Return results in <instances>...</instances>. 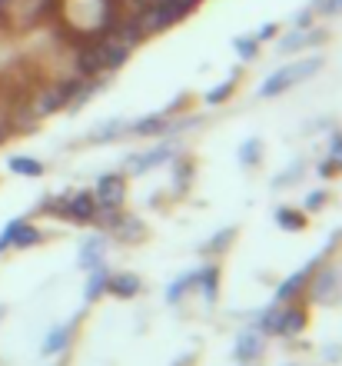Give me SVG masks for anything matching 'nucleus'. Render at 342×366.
<instances>
[{"mask_svg": "<svg viewBox=\"0 0 342 366\" xmlns=\"http://www.w3.org/2000/svg\"><path fill=\"white\" fill-rule=\"evenodd\" d=\"M319 67H323V57H306V60H296V64H286V67H279L276 74H269V77L259 84V97H263V100H273V97L286 94V90L299 87V84H306L309 77H316Z\"/></svg>", "mask_w": 342, "mask_h": 366, "instance_id": "nucleus-1", "label": "nucleus"}, {"mask_svg": "<svg viewBox=\"0 0 342 366\" xmlns=\"http://www.w3.org/2000/svg\"><path fill=\"white\" fill-rule=\"evenodd\" d=\"M306 310L303 307H293V303H273V307L259 317V333L263 337H296L306 330Z\"/></svg>", "mask_w": 342, "mask_h": 366, "instance_id": "nucleus-2", "label": "nucleus"}, {"mask_svg": "<svg viewBox=\"0 0 342 366\" xmlns=\"http://www.w3.org/2000/svg\"><path fill=\"white\" fill-rule=\"evenodd\" d=\"M94 200L104 210H120L126 200V177L124 174H104L94 187Z\"/></svg>", "mask_w": 342, "mask_h": 366, "instance_id": "nucleus-3", "label": "nucleus"}, {"mask_svg": "<svg viewBox=\"0 0 342 366\" xmlns=\"http://www.w3.org/2000/svg\"><path fill=\"white\" fill-rule=\"evenodd\" d=\"M54 210L60 213V217H67V220H80V223H90L96 217V200H94V193H70L67 200H60Z\"/></svg>", "mask_w": 342, "mask_h": 366, "instance_id": "nucleus-4", "label": "nucleus"}, {"mask_svg": "<svg viewBox=\"0 0 342 366\" xmlns=\"http://www.w3.org/2000/svg\"><path fill=\"white\" fill-rule=\"evenodd\" d=\"M173 154H176V147H173V144H160V147H150V150H143V154L130 157V160H126V167L140 177V174H146V170H153V167L166 164Z\"/></svg>", "mask_w": 342, "mask_h": 366, "instance_id": "nucleus-5", "label": "nucleus"}, {"mask_svg": "<svg viewBox=\"0 0 342 366\" xmlns=\"http://www.w3.org/2000/svg\"><path fill=\"white\" fill-rule=\"evenodd\" d=\"M259 353H263V333L259 330H243L236 337V343H233V357L246 366L253 360H259Z\"/></svg>", "mask_w": 342, "mask_h": 366, "instance_id": "nucleus-6", "label": "nucleus"}, {"mask_svg": "<svg viewBox=\"0 0 342 366\" xmlns=\"http://www.w3.org/2000/svg\"><path fill=\"white\" fill-rule=\"evenodd\" d=\"M323 30H306V27H296L293 34H286L279 44H276V50L279 54H299L303 47H313V44H323Z\"/></svg>", "mask_w": 342, "mask_h": 366, "instance_id": "nucleus-7", "label": "nucleus"}, {"mask_svg": "<svg viewBox=\"0 0 342 366\" xmlns=\"http://www.w3.org/2000/svg\"><path fill=\"white\" fill-rule=\"evenodd\" d=\"M316 267H319V260L309 263V267H303V270L293 273L289 280H283V283H279V290H276V303H293V300L299 297V293H303L306 283H309V277H313Z\"/></svg>", "mask_w": 342, "mask_h": 366, "instance_id": "nucleus-8", "label": "nucleus"}, {"mask_svg": "<svg viewBox=\"0 0 342 366\" xmlns=\"http://www.w3.org/2000/svg\"><path fill=\"white\" fill-rule=\"evenodd\" d=\"M104 250H106V237L104 233H94V237H86L84 247H80V267L84 270H94V267H100L104 263Z\"/></svg>", "mask_w": 342, "mask_h": 366, "instance_id": "nucleus-9", "label": "nucleus"}, {"mask_svg": "<svg viewBox=\"0 0 342 366\" xmlns=\"http://www.w3.org/2000/svg\"><path fill=\"white\" fill-rule=\"evenodd\" d=\"M74 330H76L74 320H70V323H64V327H54V330H50V337L44 340L40 353H44V357H57V353H64V350L70 347V340H74Z\"/></svg>", "mask_w": 342, "mask_h": 366, "instance_id": "nucleus-10", "label": "nucleus"}, {"mask_svg": "<svg viewBox=\"0 0 342 366\" xmlns=\"http://www.w3.org/2000/svg\"><path fill=\"white\" fill-rule=\"evenodd\" d=\"M336 290H339V273L333 267H323L319 273L313 270V300L326 303V300H333Z\"/></svg>", "mask_w": 342, "mask_h": 366, "instance_id": "nucleus-11", "label": "nucleus"}, {"mask_svg": "<svg viewBox=\"0 0 342 366\" xmlns=\"http://www.w3.org/2000/svg\"><path fill=\"white\" fill-rule=\"evenodd\" d=\"M106 283H110V270L100 263V267H94V270H90V277H86V287H84V300H86V303H94V300L104 297Z\"/></svg>", "mask_w": 342, "mask_h": 366, "instance_id": "nucleus-12", "label": "nucleus"}, {"mask_svg": "<svg viewBox=\"0 0 342 366\" xmlns=\"http://www.w3.org/2000/svg\"><path fill=\"white\" fill-rule=\"evenodd\" d=\"M106 293H114V297H120V300L136 297V293H140V277H136V273H116V277H110V283H106Z\"/></svg>", "mask_w": 342, "mask_h": 366, "instance_id": "nucleus-13", "label": "nucleus"}, {"mask_svg": "<svg viewBox=\"0 0 342 366\" xmlns=\"http://www.w3.org/2000/svg\"><path fill=\"white\" fill-rule=\"evenodd\" d=\"M196 287L203 290V297H206L209 303H216V297H219V267L216 263H209V267L196 270Z\"/></svg>", "mask_w": 342, "mask_h": 366, "instance_id": "nucleus-14", "label": "nucleus"}, {"mask_svg": "<svg viewBox=\"0 0 342 366\" xmlns=\"http://www.w3.org/2000/svg\"><path fill=\"white\" fill-rule=\"evenodd\" d=\"M120 134H130V124L120 120V117H114V120H106V124H96L94 130H90V140H114V137H120Z\"/></svg>", "mask_w": 342, "mask_h": 366, "instance_id": "nucleus-15", "label": "nucleus"}, {"mask_svg": "<svg viewBox=\"0 0 342 366\" xmlns=\"http://www.w3.org/2000/svg\"><path fill=\"white\" fill-rule=\"evenodd\" d=\"M34 243H40V230H37V227H30L27 220H20L17 223V233H14V240H10V247L27 250V247H34Z\"/></svg>", "mask_w": 342, "mask_h": 366, "instance_id": "nucleus-16", "label": "nucleus"}, {"mask_svg": "<svg viewBox=\"0 0 342 366\" xmlns=\"http://www.w3.org/2000/svg\"><path fill=\"white\" fill-rule=\"evenodd\" d=\"M193 287H196V273H183V277H176L170 283V290H166V300H170V303H180V300L186 297Z\"/></svg>", "mask_w": 342, "mask_h": 366, "instance_id": "nucleus-17", "label": "nucleus"}, {"mask_svg": "<svg viewBox=\"0 0 342 366\" xmlns=\"http://www.w3.org/2000/svg\"><path fill=\"white\" fill-rule=\"evenodd\" d=\"M276 223H279L283 230H303V227H306V213L293 210V207H279V210H276Z\"/></svg>", "mask_w": 342, "mask_h": 366, "instance_id": "nucleus-18", "label": "nucleus"}, {"mask_svg": "<svg viewBox=\"0 0 342 366\" xmlns=\"http://www.w3.org/2000/svg\"><path fill=\"white\" fill-rule=\"evenodd\" d=\"M10 170L20 177H40L44 174V164L40 160H34V157H10Z\"/></svg>", "mask_w": 342, "mask_h": 366, "instance_id": "nucleus-19", "label": "nucleus"}, {"mask_svg": "<svg viewBox=\"0 0 342 366\" xmlns=\"http://www.w3.org/2000/svg\"><path fill=\"white\" fill-rule=\"evenodd\" d=\"M160 130H166V120H163L160 114H153V117H143V120H136V124H130V134H136V137H146V134H160Z\"/></svg>", "mask_w": 342, "mask_h": 366, "instance_id": "nucleus-20", "label": "nucleus"}, {"mask_svg": "<svg viewBox=\"0 0 342 366\" xmlns=\"http://www.w3.org/2000/svg\"><path fill=\"white\" fill-rule=\"evenodd\" d=\"M233 50H236L243 60H253L259 54V40H256V34H243V37H236L233 40Z\"/></svg>", "mask_w": 342, "mask_h": 366, "instance_id": "nucleus-21", "label": "nucleus"}, {"mask_svg": "<svg viewBox=\"0 0 342 366\" xmlns=\"http://www.w3.org/2000/svg\"><path fill=\"white\" fill-rule=\"evenodd\" d=\"M259 157H263V144H259L256 137H249L246 144L239 147V164H243V167H253V164H259Z\"/></svg>", "mask_w": 342, "mask_h": 366, "instance_id": "nucleus-22", "label": "nucleus"}, {"mask_svg": "<svg viewBox=\"0 0 342 366\" xmlns=\"http://www.w3.org/2000/svg\"><path fill=\"white\" fill-rule=\"evenodd\" d=\"M229 240H236V230H233V227H226L223 233H216V237H213V240L203 247V253H209V257H219V253H223V247H226Z\"/></svg>", "mask_w": 342, "mask_h": 366, "instance_id": "nucleus-23", "label": "nucleus"}, {"mask_svg": "<svg viewBox=\"0 0 342 366\" xmlns=\"http://www.w3.org/2000/svg\"><path fill=\"white\" fill-rule=\"evenodd\" d=\"M233 90H236V77H229V80H223V84H219V87H213L206 94V104L209 107H216V104H223V100H226L229 94H233Z\"/></svg>", "mask_w": 342, "mask_h": 366, "instance_id": "nucleus-24", "label": "nucleus"}, {"mask_svg": "<svg viewBox=\"0 0 342 366\" xmlns=\"http://www.w3.org/2000/svg\"><path fill=\"white\" fill-rule=\"evenodd\" d=\"M309 10H316L319 17H339L342 0H316V7H309Z\"/></svg>", "mask_w": 342, "mask_h": 366, "instance_id": "nucleus-25", "label": "nucleus"}, {"mask_svg": "<svg viewBox=\"0 0 342 366\" xmlns=\"http://www.w3.org/2000/svg\"><path fill=\"white\" fill-rule=\"evenodd\" d=\"M323 203H326V193L323 190H316L306 197V210H323Z\"/></svg>", "mask_w": 342, "mask_h": 366, "instance_id": "nucleus-26", "label": "nucleus"}, {"mask_svg": "<svg viewBox=\"0 0 342 366\" xmlns=\"http://www.w3.org/2000/svg\"><path fill=\"white\" fill-rule=\"evenodd\" d=\"M299 170H303V164H293V167H289V177H276L273 187H283V183H296V180H299Z\"/></svg>", "mask_w": 342, "mask_h": 366, "instance_id": "nucleus-27", "label": "nucleus"}, {"mask_svg": "<svg viewBox=\"0 0 342 366\" xmlns=\"http://www.w3.org/2000/svg\"><path fill=\"white\" fill-rule=\"evenodd\" d=\"M333 160L342 167V134H336V137H333Z\"/></svg>", "mask_w": 342, "mask_h": 366, "instance_id": "nucleus-28", "label": "nucleus"}, {"mask_svg": "<svg viewBox=\"0 0 342 366\" xmlns=\"http://www.w3.org/2000/svg\"><path fill=\"white\" fill-rule=\"evenodd\" d=\"M276 30H279V27H276V24H266V27H263V30H259V34H256V40H259V44H263V40H266V37H276Z\"/></svg>", "mask_w": 342, "mask_h": 366, "instance_id": "nucleus-29", "label": "nucleus"}, {"mask_svg": "<svg viewBox=\"0 0 342 366\" xmlns=\"http://www.w3.org/2000/svg\"><path fill=\"white\" fill-rule=\"evenodd\" d=\"M336 167H339V164H336L333 157H329V160H326V164L319 167V177H333V170H336Z\"/></svg>", "mask_w": 342, "mask_h": 366, "instance_id": "nucleus-30", "label": "nucleus"}, {"mask_svg": "<svg viewBox=\"0 0 342 366\" xmlns=\"http://www.w3.org/2000/svg\"><path fill=\"white\" fill-rule=\"evenodd\" d=\"M0 320H4V307H0Z\"/></svg>", "mask_w": 342, "mask_h": 366, "instance_id": "nucleus-31", "label": "nucleus"}]
</instances>
